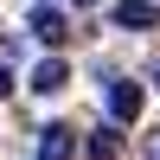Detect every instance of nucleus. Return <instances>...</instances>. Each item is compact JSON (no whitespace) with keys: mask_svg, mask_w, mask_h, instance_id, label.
<instances>
[{"mask_svg":"<svg viewBox=\"0 0 160 160\" xmlns=\"http://www.w3.org/2000/svg\"><path fill=\"white\" fill-rule=\"evenodd\" d=\"M109 115H115V128L135 122L141 115V83H109Z\"/></svg>","mask_w":160,"mask_h":160,"instance_id":"2","label":"nucleus"},{"mask_svg":"<svg viewBox=\"0 0 160 160\" xmlns=\"http://www.w3.org/2000/svg\"><path fill=\"white\" fill-rule=\"evenodd\" d=\"M7 90H13V71H7V64H0V96H7Z\"/></svg>","mask_w":160,"mask_h":160,"instance_id":"7","label":"nucleus"},{"mask_svg":"<svg viewBox=\"0 0 160 160\" xmlns=\"http://www.w3.org/2000/svg\"><path fill=\"white\" fill-rule=\"evenodd\" d=\"M109 19L122 26V32H148V26H154V7H148V0H122Z\"/></svg>","mask_w":160,"mask_h":160,"instance_id":"5","label":"nucleus"},{"mask_svg":"<svg viewBox=\"0 0 160 160\" xmlns=\"http://www.w3.org/2000/svg\"><path fill=\"white\" fill-rule=\"evenodd\" d=\"M64 83H71V64H64V58H45V64L32 71V90H38V96H58Z\"/></svg>","mask_w":160,"mask_h":160,"instance_id":"3","label":"nucleus"},{"mask_svg":"<svg viewBox=\"0 0 160 160\" xmlns=\"http://www.w3.org/2000/svg\"><path fill=\"white\" fill-rule=\"evenodd\" d=\"M154 90H160V64H154Z\"/></svg>","mask_w":160,"mask_h":160,"instance_id":"8","label":"nucleus"},{"mask_svg":"<svg viewBox=\"0 0 160 160\" xmlns=\"http://www.w3.org/2000/svg\"><path fill=\"white\" fill-rule=\"evenodd\" d=\"M32 38H45V45H64V38H71L64 13H58V7H38V13H32Z\"/></svg>","mask_w":160,"mask_h":160,"instance_id":"4","label":"nucleus"},{"mask_svg":"<svg viewBox=\"0 0 160 160\" xmlns=\"http://www.w3.org/2000/svg\"><path fill=\"white\" fill-rule=\"evenodd\" d=\"M71 148H77V128H64V122L38 128V160H71Z\"/></svg>","mask_w":160,"mask_h":160,"instance_id":"1","label":"nucleus"},{"mask_svg":"<svg viewBox=\"0 0 160 160\" xmlns=\"http://www.w3.org/2000/svg\"><path fill=\"white\" fill-rule=\"evenodd\" d=\"M83 154H90V160H122V128H115V122L96 128V135L83 141Z\"/></svg>","mask_w":160,"mask_h":160,"instance_id":"6","label":"nucleus"},{"mask_svg":"<svg viewBox=\"0 0 160 160\" xmlns=\"http://www.w3.org/2000/svg\"><path fill=\"white\" fill-rule=\"evenodd\" d=\"M77 7H90V0H77Z\"/></svg>","mask_w":160,"mask_h":160,"instance_id":"9","label":"nucleus"},{"mask_svg":"<svg viewBox=\"0 0 160 160\" xmlns=\"http://www.w3.org/2000/svg\"><path fill=\"white\" fill-rule=\"evenodd\" d=\"M38 7H51V0H38Z\"/></svg>","mask_w":160,"mask_h":160,"instance_id":"10","label":"nucleus"}]
</instances>
